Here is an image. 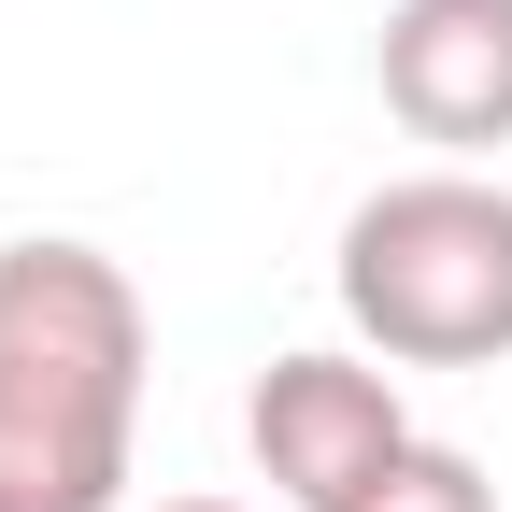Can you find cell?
<instances>
[{"label": "cell", "mask_w": 512, "mask_h": 512, "mask_svg": "<svg viewBox=\"0 0 512 512\" xmlns=\"http://www.w3.org/2000/svg\"><path fill=\"white\" fill-rule=\"evenodd\" d=\"M143 370V285L100 242H0V512H128Z\"/></svg>", "instance_id": "cell-1"}, {"label": "cell", "mask_w": 512, "mask_h": 512, "mask_svg": "<svg viewBox=\"0 0 512 512\" xmlns=\"http://www.w3.org/2000/svg\"><path fill=\"white\" fill-rule=\"evenodd\" d=\"M342 313L384 370H498L512 356V185L399 171L342 214Z\"/></svg>", "instance_id": "cell-2"}, {"label": "cell", "mask_w": 512, "mask_h": 512, "mask_svg": "<svg viewBox=\"0 0 512 512\" xmlns=\"http://www.w3.org/2000/svg\"><path fill=\"white\" fill-rule=\"evenodd\" d=\"M242 441L271 470V498L328 512L413 441V413H399V370H370V356H271L256 399H242Z\"/></svg>", "instance_id": "cell-3"}, {"label": "cell", "mask_w": 512, "mask_h": 512, "mask_svg": "<svg viewBox=\"0 0 512 512\" xmlns=\"http://www.w3.org/2000/svg\"><path fill=\"white\" fill-rule=\"evenodd\" d=\"M370 72H384V114L413 143H441L456 171L498 157L512 143V0H399Z\"/></svg>", "instance_id": "cell-4"}, {"label": "cell", "mask_w": 512, "mask_h": 512, "mask_svg": "<svg viewBox=\"0 0 512 512\" xmlns=\"http://www.w3.org/2000/svg\"><path fill=\"white\" fill-rule=\"evenodd\" d=\"M328 512H498V484H484V456H456V441H399V456H384L356 498H328Z\"/></svg>", "instance_id": "cell-5"}, {"label": "cell", "mask_w": 512, "mask_h": 512, "mask_svg": "<svg viewBox=\"0 0 512 512\" xmlns=\"http://www.w3.org/2000/svg\"><path fill=\"white\" fill-rule=\"evenodd\" d=\"M157 512H242V498H157Z\"/></svg>", "instance_id": "cell-6"}]
</instances>
